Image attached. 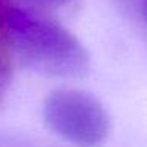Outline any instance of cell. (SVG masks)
Here are the masks:
<instances>
[{"mask_svg":"<svg viewBox=\"0 0 147 147\" xmlns=\"http://www.w3.org/2000/svg\"><path fill=\"white\" fill-rule=\"evenodd\" d=\"M0 33L11 54L26 67L55 78H81L89 71V54L59 22L5 2Z\"/></svg>","mask_w":147,"mask_h":147,"instance_id":"6da1fadb","label":"cell"},{"mask_svg":"<svg viewBox=\"0 0 147 147\" xmlns=\"http://www.w3.org/2000/svg\"><path fill=\"white\" fill-rule=\"evenodd\" d=\"M5 2H7V0H0V7H2V5L5 3Z\"/></svg>","mask_w":147,"mask_h":147,"instance_id":"8992f818","label":"cell"},{"mask_svg":"<svg viewBox=\"0 0 147 147\" xmlns=\"http://www.w3.org/2000/svg\"><path fill=\"white\" fill-rule=\"evenodd\" d=\"M27 2L36 5V7L51 8V10H54V8H62V7H65L67 3H70L71 0H27Z\"/></svg>","mask_w":147,"mask_h":147,"instance_id":"277c9868","label":"cell"},{"mask_svg":"<svg viewBox=\"0 0 147 147\" xmlns=\"http://www.w3.org/2000/svg\"><path fill=\"white\" fill-rule=\"evenodd\" d=\"M141 11H142V18L147 22V0H142V5H141Z\"/></svg>","mask_w":147,"mask_h":147,"instance_id":"5b68a950","label":"cell"},{"mask_svg":"<svg viewBox=\"0 0 147 147\" xmlns=\"http://www.w3.org/2000/svg\"><path fill=\"white\" fill-rule=\"evenodd\" d=\"M11 70H13V54L0 33V106L3 103V93L11 78Z\"/></svg>","mask_w":147,"mask_h":147,"instance_id":"3957f363","label":"cell"},{"mask_svg":"<svg viewBox=\"0 0 147 147\" xmlns=\"http://www.w3.org/2000/svg\"><path fill=\"white\" fill-rule=\"evenodd\" d=\"M43 119L52 133L79 147H95L111 133V119L93 95L78 89H59L43 103Z\"/></svg>","mask_w":147,"mask_h":147,"instance_id":"7a4b0ae2","label":"cell"}]
</instances>
